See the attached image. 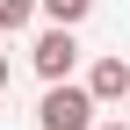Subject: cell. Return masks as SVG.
<instances>
[{"label":"cell","instance_id":"cell-1","mask_svg":"<svg viewBox=\"0 0 130 130\" xmlns=\"http://www.w3.org/2000/svg\"><path fill=\"white\" fill-rule=\"evenodd\" d=\"M94 94H87V79H58V87H43V101H36V123L43 130H94Z\"/></svg>","mask_w":130,"mask_h":130},{"label":"cell","instance_id":"cell-2","mask_svg":"<svg viewBox=\"0 0 130 130\" xmlns=\"http://www.w3.org/2000/svg\"><path fill=\"white\" fill-rule=\"evenodd\" d=\"M29 65H36V79H43V87H58V79H72V65H79V36L51 22V29L36 36V51H29Z\"/></svg>","mask_w":130,"mask_h":130},{"label":"cell","instance_id":"cell-3","mask_svg":"<svg viewBox=\"0 0 130 130\" xmlns=\"http://www.w3.org/2000/svg\"><path fill=\"white\" fill-rule=\"evenodd\" d=\"M87 94L94 101H130V65L123 58H94L87 65Z\"/></svg>","mask_w":130,"mask_h":130},{"label":"cell","instance_id":"cell-4","mask_svg":"<svg viewBox=\"0 0 130 130\" xmlns=\"http://www.w3.org/2000/svg\"><path fill=\"white\" fill-rule=\"evenodd\" d=\"M36 7H43V0H0V36L29 29V22H36Z\"/></svg>","mask_w":130,"mask_h":130},{"label":"cell","instance_id":"cell-5","mask_svg":"<svg viewBox=\"0 0 130 130\" xmlns=\"http://www.w3.org/2000/svg\"><path fill=\"white\" fill-rule=\"evenodd\" d=\"M43 14H51L58 29H79V22L94 14V0H43Z\"/></svg>","mask_w":130,"mask_h":130},{"label":"cell","instance_id":"cell-6","mask_svg":"<svg viewBox=\"0 0 130 130\" xmlns=\"http://www.w3.org/2000/svg\"><path fill=\"white\" fill-rule=\"evenodd\" d=\"M94 130H130V123H123V116H108V123H94Z\"/></svg>","mask_w":130,"mask_h":130},{"label":"cell","instance_id":"cell-7","mask_svg":"<svg viewBox=\"0 0 130 130\" xmlns=\"http://www.w3.org/2000/svg\"><path fill=\"white\" fill-rule=\"evenodd\" d=\"M0 94H7V58H0Z\"/></svg>","mask_w":130,"mask_h":130}]
</instances>
